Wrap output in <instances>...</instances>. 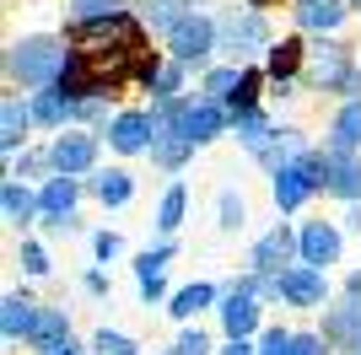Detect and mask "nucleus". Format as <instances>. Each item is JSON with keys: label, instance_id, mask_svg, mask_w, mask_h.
<instances>
[{"label": "nucleus", "instance_id": "obj_1", "mask_svg": "<svg viewBox=\"0 0 361 355\" xmlns=\"http://www.w3.org/2000/svg\"><path fill=\"white\" fill-rule=\"evenodd\" d=\"M65 65H71V44L44 38V32L16 38V44L6 49V75H11L16 87H27V92H54L60 75H65Z\"/></svg>", "mask_w": 361, "mask_h": 355}, {"label": "nucleus", "instance_id": "obj_2", "mask_svg": "<svg viewBox=\"0 0 361 355\" xmlns=\"http://www.w3.org/2000/svg\"><path fill=\"white\" fill-rule=\"evenodd\" d=\"M216 49H221V22H216V16L189 11L178 27L167 32V59H173V65H183V70H205Z\"/></svg>", "mask_w": 361, "mask_h": 355}, {"label": "nucleus", "instance_id": "obj_3", "mask_svg": "<svg viewBox=\"0 0 361 355\" xmlns=\"http://www.w3.org/2000/svg\"><path fill=\"white\" fill-rule=\"evenodd\" d=\"M270 178H275V205L281 210H302L318 189H329V156H324V151H307V156L286 162Z\"/></svg>", "mask_w": 361, "mask_h": 355}, {"label": "nucleus", "instance_id": "obj_4", "mask_svg": "<svg viewBox=\"0 0 361 355\" xmlns=\"http://www.w3.org/2000/svg\"><path fill=\"white\" fill-rule=\"evenodd\" d=\"M291 259L302 264V232H291V226H270V232L254 242V253H248V275H286Z\"/></svg>", "mask_w": 361, "mask_h": 355}, {"label": "nucleus", "instance_id": "obj_5", "mask_svg": "<svg viewBox=\"0 0 361 355\" xmlns=\"http://www.w3.org/2000/svg\"><path fill=\"white\" fill-rule=\"evenodd\" d=\"M350 70H356V54H350L345 44H334V38H318L313 49H307V81L313 87H324V92H345V81H350Z\"/></svg>", "mask_w": 361, "mask_h": 355}, {"label": "nucleus", "instance_id": "obj_6", "mask_svg": "<svg viewBox=\"0 0 361 355\" xmlns=\"http://www.w3.org/2000/svg\"><path fill=\"white\" fill-rule=\"evenodd\" d=\"M226 124H232V113H226L221 103H211L205 92H200V97H183V103H178V130L189 135L195 146H211V140L226 130Z\"/></svg>", "mask_w": 361, "mask_h": 355}, {"label": "nucleus", "instance_id": "obj_7", "mask_svg": "<svg viewBox=\"0 0 361 355\" xmlns=\"http://www.w3.org/2000/svg\"><path fill=\"white\" fill-rule=\"evenodd\" d=\"M275 296H281L286 307H324L329 275H324V269H307V264H291L286 275H275Z\"/></svg>", "mask_w": 361, "mask_h": 355}, {"label": "nucleus", "instance_id": "obj_8", "mask_svg": "<svg viewBox=\"0 0 361 355\" xmlns=\"http://www.w3.org/2000/svg\"><path fill=\"white\" fill-rule=\"evenodd\" d=\"M49 156H54V178H81V173H92V162H97V135L65 130V135H54Z\"/></svg>", "mask_w": 361, "mask_h": 355}, {"label": "nucleus", "instance_id": "obj_9", "mask_svg": "<svg viewBox=\"0 0 361 355\" xmlns=\"http://www.w3.org/2000/svg\"><path fill=\"white\" fill-rule=\"evenodd\" d=\"M151 140H157V130H151L146 108H124V113L108 118V146L119 156H140V151H151Z\"/></svg>", "mask_w": 361, "mask_h": 355}, {"label": "nucleus", "instance_id": "obj_10", "mask_svg": "<svg viewBox=\"0 0 361 355\" xmlns=\"http://www.w3.org/2000/svg\"><path fill=\"white\" fill-rule=\"evenodd\" d=\"M221 44L232 49V54H259V49H264V54H270V27H264V16L259 11H232L221 22Z\"/></svg>", "mask_w": 361, "mask_h": 355}, {"label": "nucleus", "instance_id": "obj_11", "mask_svg": "<svg viewBox=\"0 0 361 355\" xmlns=\"http://www.w3.org/2000/svg\"><path fill=\"white\" fill-rule=\"evenodd\" d=\"M221 328H226V340L238 344V340H248V334H254L259 328V296L254 291H243V285H232V291L221 296Z\"/></svg>", "mask_w": 361, "mask_h": 355}, {"label": "nucleus", "instance_id": "obj_12", "mask_svg": "<svg viewBox=\"0 0 361 355\" xmlns=\"http://www.w3.org/2000/svg\"><path fill=\"white\" fill-rule=\"evenodd\" d=\"M340 248H345V237H340L334 221H307L302 226V264L307 269H329L334 259H340Z\"/></svg>", "mask_w": 361, "mask_h": 355}, {"label": "nucleus", "instance_id": "obj_13", "mask_svg": "<svg viewBox=\"0 0 361 355\" xmlns=\"http://www.w3.org/2000/svg\"><path fill=\"white\" fill-rule=\"evenodd\" d=\"M324 156H329V194L345 205H361V156L340 146H324Z\"/></svg>", "mask_w": 361, "mask_h": 355}, {"label": "nucleus", "instance_id": "obj_14", "mask_svg": "<svg viewBox=\"0 0 361 355\" xmlns=\"http://www.w3.org/2000/svg\"><path fill=\"white\" fill-rule=\"evenodd\" d=\"M75 199H81L75 178H49L44 189H38V216H44L49 226H71L75 221Z\"/></svg>", "mask_w": 361, "mask_h": 355}, {"label": "nucleus", "instance_id": "obj_15", "mask_svg": "<svg viewBox=\"0 0 361 355\" xmlns=\"http://www.w3.org/2000/svg\"><path fill=\"white\" fill-rule=\"evenodd\" d=\"M324 340L340 344V350L361 355V301H340V307H329V318H324Z\"/></svg>", "mask_w": 361, "mask_h": 355}, {"label": "nucleus", "instance_id": "obj_16", "mask_svg": "<svg viewBox=\"0 0 361 355\" xmlns=\"http://www.w3.org/2000/svg\"><path fill=\"white\" fill-rule=\"evenodd\" d=\"M291 22L324 38V32H334L345 22V0H291Z\"/></svg>", "mask_w": 361, "mask_h": 355}, {"label": "nucleus", "instance_id": "obj_17", "mask_svg": "<svg viewBox=\"0 0 361 355\" xmlns=\"http://www.w3.org/2000/svg\"><path fill=\"white\" fill-rule=\"evenodd\" d=\"M27 124H38V118H32V103H22V97H6V103H0V151H6V162L22 151Z\"/></svg>", "mask_w": 361, "mask_h": 355}, {"label": "nucleus", "instance_id": "obj_18", "mask_svg": "<svg viewBox=\"0 0 361 355\" xmlns=\"http://www.w3.org/2000/svg\"><path fill=\"white\" fill-rule=\"evenodd\" d=\"M38 301H32V296H22V291H11L6 296V307H0V334H6V340H32V328H38Z\"/></svg>", "mask_w": 361, "mask_h": 355}, {"label": "nucleus", "instance_id": "obj_19", "mask_svg": "<svg viewBox=\"0 0 361 355\" xmlns=\"http://www.w3.org/2000/svg\"><path fill=\"white\" fill-rule=\"evenodd\" d=\"M189 156H195V140H189V135H183L178 124H173V130H157V140H151V162H157V167L178 173V167L189 162Z\"/></svg>", "mask_w": 361, "mask_h": 355}, {"label": "nucleus", "instance_id": "obj_20", "mask_svg": "<svg viewBox=\"0 0 361 355\" xmlns=\"http://www.w3.org/2000/svg\"><path fill=\"white\" fill-rule=\"evenodd\" d=\"M302 70H307V49H302L297 38H286V44L270 49V81H275L281 92H291V81H297Z\"/></svg>", "mask_w": 361, "mask_h": 355}, {"label": "nucleus", "instance_id": "obj_21", "mask_svg": "<svg viewBox=\"0 0 361 355\" xmlns=\"http://www.w3.org/2000/svg\"><path fill=\"white\" fill-rule=\"evenodd\" d=\"M32 350H44V355H54L60 344H71V318H65V307H44L38 312V328H32Z\"/></svg>", "mask_w": 361, "mask_h": 355}, {"label": "nucleus", "instance_id": "obj_22", "mask_svg": "<svg viewBox=\"0 0 361 355\" xmlns=\"http://www.w3.org/2000/svg\"><path fill=\"white\" fill-rule=\"evenodd\" d=\"M243 81H248L243 65H211V70H205V97L221 103V108H232V103H238V92H243Z\"/></svg>", "mask_w": 361, "mask_h": 355}, {"label": "nucleus", "instance_id": "obj_23", "mask_svg": "<svg viewBox=\"0 0 361 355\" xmlns=\"http://www.w3.org/2000/svg\"><path fill=\"white\" fill-rule=\"evenodd\" d=\"M167 259H173V242H162V248H151V253H140V259H135V280H140V296H146V301H157V296H162Z\"/></svg>", "mask_w": 361, "mask_h": 355}, {"label": "nucleus", "instance_id": "obj_24", "mask_svg": "<svg viewBox=\"0 0 361 355\" xmlns=\"http://www.w3.org/2000/svg\"><path fill=\"white\" fill-rule=\"evenodd\" d=\"M0 205H6V221L11 226H27L38 216V194L22 183V178H6V189H0Z\"/></svg>", "mask_w": 361, "mask_h": 355}, {"label": "nucleus", "instance_id": "obj_25", "mask_svg": "<svg viewBox=\"0 0 361 355\" xmlns=\"http://www.w3.org/2000/svg\"><path fill=\"white\" fill-rule=\"evenodd\" d=\"M92 194H97L108 210H119V205H130V199H135V178L124 173V167H108V173H97Z\"/></svg>", "mask_w": 361, "mask_h": 355}, {"label": "nucleus", "instance_id": "obj_26", "mask_svg": "<svg viewBox=\"0 0 361 355\" xmlns=\"http://www.w3.org/2000/svg\"><path fill=\"white\" fill-rule=\"evenodd\" d=\"M232 130H238L243 151H248V156H259V151L270 146V135H275V124H270V113H264V108H254V113H243V118H232Z\"/></svg>", "mask_w": 361, "mask_h": 355}, {"label": "nucleus", "instance_id": "obj_27", "mask_svg": "<svg viewBox=\"0 0 361 355\" xmlns=\"http://www.w3.org/2000/svg\"><path fill=\"white\" fill-rule=\"evenodd\" d=\"M32 118H38V124H49V130H60V135H65V124L75 118V103L65 97V92H38V97H32Z\"/></svg>", "mask_w": 361, "mask_h": 355}, {"label": "nucleus", "instance_id": "obj_28", "mask_svg": "<svg viewBox=\"0 0 361 355\" xmlns=\"http://www.w3.org/2000/svg\"><path fill=\"white\" fill-rule=\"evenodd\" d=\"M140 16H146L151 32H173L189 16V0H140Z\"/></svg>", "mask_w": 361, "mask_h": 355}, {"label": "nucleus", "instance_id": "obj_29", "mask_svg": "<svg viewBox=\"0 0 361 355\" xmlns=\"http://www.w3.org/2000/svg\"><path fill=\"white\" fill-rule=\"evenodd\" d=\"M211 301H216V285L195 280V285H183V291H173V301H167V312L189 323V318H195V312H205V307H211Z\"/></svg>", "mask_w": 361, "mask_h": 355}, {"label": "nucleus", "instance_id": "obj_30", "mask_svg": "<svg viewBox=\"0 0 361 355\" xmlns=\"http://www.w3.org/2000/svg\"><path fill=\"white\" fill-rule=\"evenodd\" d=\"M114 16H130V0H71L75 27H87V22H114Z\"/></svg>", "mask_w": 361, "mask_h": 355}, {"label": "nucleus", "instance_id": "obj_31", "mask_svg": "<svg viewBox=\"0 0 361 355\" xmlns=\"http://www.w3.org/2000/svg\"><path fill=\"white\" fill-rule=\"evenodd\" d=\"M329 146H340V151H361V103H345L340 113H334Z\"/></svg>", "mask_w": 361, "mask_h": 355}, {"label": "nucleus", "instance_id": "obj_32", "mask_svg": "<svg viewBox=\"0 0 361 355\" xmlns=\"http://www.w3.org/2000/svg\"><path fill=\"white\" fill-rule=\"evenodd\" d=\"M183 210H189V189L183 183H167V194H162V205H157V232H178L183 226Z\"/></svg>", "mask_w": 361, "mask_h": 355}, {"label": "nucleus", "instance_id": "obj_33", "mask_svg": "<svg viewBox=\"0 0 361 355\" xmlns=\"http://www.w3.org/2000/svg\"><path fill=\"white\" fill-rule=\"evenodd\" d=\"M243 221H248L243 194L238 189H221V199H216V226H221V232H243Z\"/></svg>", "mask_w": 361, "mask_h": 355}, {"label": "nucleus", "instance_id": "obj_34", "mask_svg": "<svg viewBox=\"0 0 361 355\" xmlns=\"http://www.w3.org/2000/svg\"><path fill=\"white\" fill-rule=\"evenodd\" d=\"M92 355H140V344L130 334H114V328H97L92 334Z\"/></svg>", "mask_w": 361, "mask_h": 355}, {"label": "nucleus", "instance_id": "obj_35", "mask_svg": "<svg viewBox=\"0 0 361 355\" xmlns=\"http://www.w3.org/2000/svg\"><path fill=\"white\" fill-rule=\"evenodd\" d=\"M291 350H297V334H291V328H264L259 355H291Z\"/></svg>", "mask_w": 361, "mask_h": 355}, {"label": "nucleus", "instance_id": "obj_36", "mask_svg": "<svg viewBox=\"0 0 361 355\" xmlns=\"http://www.w3.org/2000/svg\"><path fill=\"white\" fill-rule=\"evenodd\" d=\"M173 355H211V340H205L200 328H183L178 344H173Z\"/></svg>", "mask_w": 361, "mask_h": 355}, {"label": "nucleus", "instance_id": "obj_37", "mask_svg": "<svg viewBox=\"0 0 361 355\" xmlns=\"http://www.w3.org/2000/svg\"><path fill=\"white\" fill-rule=\"evenodd\" d=\"M22 269H27V275H49V253L38 248L32 237H27V242H22Z\"/></svg>", "mask_w": 361, "mask_h": 355}, {"label": "nucleus", "instance_id": "obj_38", "mask_svg": "<svg viewBox=\"0 0 361 355\" xmlns=\"http://www.w3.org/2000/svg\"><path fill=\"white\" fill-rule=\"evenodd\" d=\"M92 248H97V259H103V264H114V259L124 253V242H119V232H97V237H92Z\"/></svg>", "mask_w": 361, "mask_h": 355}, {"label": "nucleus", "instance_id": "obj_39", "mask_svg": "<svg viewBox=\"0 0 361 355\" xmlns=\"http://www.w3.org/2000/svg\"><path fill=\"white\" fill-rule=\"evenodd\" d=\"M291 355H329V340L324 334H297V350Z\"/></svg>", "mask_w": 361, "mask_h": 355}, {"label": "nucleus", "instance_id": "obj_40", "mask_svg": "<svg viewBox=\"0 0 361 355\" xmlns=\"http://www.w3.org/2000/svg\"><path fill=\"white\" fill-rule=\"evenodd\" d=\"M108 113V97H87V103H75V118H87V124H92V118H103Z\"/></svg>", "mask_w": 361, "mask_h": 355}, {"label": "nucleus", "instance_id": "obj_41", "mask_svg": "<svg viewBox=\"0 0 361 355\" xmlns=\"http://www.w3.org/2000/svg\"><path fill=\"white\" fill-rule=\"evenodd\" d=\"M345 103H361V65L350 70V81H345Z\"/></svg>", "mask_w": 361, "mask_h": 355}, {"label": "nucleus", "instance_id": "obj_42", "mask_svg": "<svg viewBox=\"0 0 361 355\" xmlns=\"http://www.w3.org/2000/svg\"><path fill=\"white\" fill-rule=\"evenodd\" d=\"M87 291H92V296L108 291V275H103V269H92V275H87Z\"/></svg>", "mask_w": 361, "mask_h": 355}, {"label": "nucleus", "instance_id": "obj_43", "mask_svg": "<svg viewBox=\"0 0 361 355\" xmlns=\"http://www.w3.org/2000/svg\"><path fill=\"white\" fill-rule=\"evenodd\" d=\"M345 296H350V301H361V269H350V280H345Z\"/></svg>", "mask_w": 361, "mask_h": 355}, {"label": "nucleus", "instance_id": "obj_44", "mask_svg": "<svg viewBox=\"0 0 361 355\" xmlns=\"http://www.w3.org/2000/svg\"><path fill=\"white\" fill-rule=\"evenodd\" d=\"M221 355H259V344H248V340H238V344H226Z\"/></svg>", "mask_w": 361, "mask_h": 355}, {"label": "nucleus", "instance_id": "obj_45", "mask_svg": "<svg viewBox=\"0 0 361 355\" xmlns=\"http://www.w3.org/2000/svg\"><path fill=\"white\" fill-rule=\"evenodd\" d=\"M345 226H350V232H361V205H345Z\"/></svg>", "mask_w": 361, "mask_h": 355}, {"label": "nucleus", "instance_id": "obj_46", "mask_svg": "<svg viewBox=\"0 0 361 355\" xmlns=\"http://www.w3.org/2000/svg\"><path fill=\"white\" fill-rule=\"evenodd\" d=\"M54 355H81V344L71 340V344H60V350H54Z\"/></svg>", "mask_w": 361, "mask_h": 355}, {"label": "nucleus", "instance_id": "obj_47", "mask_svg": "<svg viewBox=\"0 0 361 355\" xmlns=\"http://www.w3.org/2000/svg\"><path fill=\"white\" fill-rule=\"evenodd\" d=\"M356 6H361V0H356Z\"/></svg>", "mask_w": 361, "mask_h": 355}]
</instances>
